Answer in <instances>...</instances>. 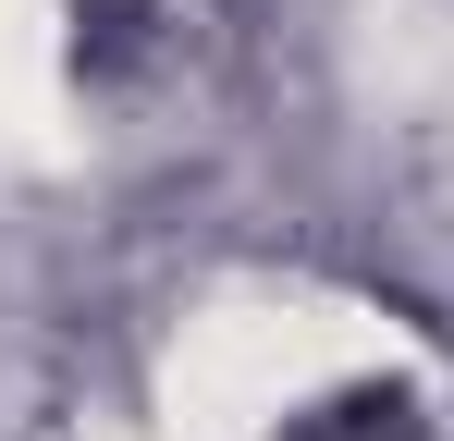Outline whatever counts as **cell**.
<instances>
[{
  "label": "cell",
  "mask_w": 454,
  "mask_h": 441,
  "mask_svg": "<svg viewBox=\"0 0 454 441\" xmlns=\"http://www.w3.org/2000/svg\"><path fill=\"white\" fill-rule=\"evenodd\" d=\"M307 441H418L393 405H356V417H332V429H307Z\"/></svg>",
  "instance_id": "obj_1"
}]
</instances>
